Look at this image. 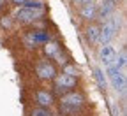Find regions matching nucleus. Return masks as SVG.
<instances>
[{
  "instance_id": "nucleus-5",
  "label": "nucleus",
  "mask_w": 127,
  "mask_h": 116,
  "mask_svg": "<svg viewBox=\"0 0 127 116\" xmlns=\"http://www.w3.org/2000/svg\"><path fill=\"white\" fill-rule=\"evenodd\" d=\"M55 77H57V90L62 92V93H65V90L74 88L76 83H78V79L74 76H67V74H64V72L60 76H55Z\"/></svg>"
},
{
  "instance_id": "nucleus-18",
  "label": "nucleus",
  "mask_w": 127,
  "mask_h": 116,
  "mask_svg": "<svg viewBox=\"0 0 127 116\" xmlns=\"http://www.w3.org/2000/svg\"><path fill=\"white\" fill-rule=\"evenodd\" d=\"M2 2H4V0H0V4H2Z\"/></svg>"
},
{
  "instance_id": "nucleus-8",
  "label": "nucleus",
  "mask_w": 127,
  "mask_h": 116,
  "mask_svg": "<svg viewBox=\"0 0 127 116\" xmlns=\"http://www.w3.org/2000/svg\"><path fill=\"white\" fill-rule=\"evenodd\" d=\"M83 102H85V98H83V95H79V93H64L60 104L69 106L72 109H78L79 106H83Z\"/></svg>"
},
{
  "instance_id": "nucleus-1",
  "label": "nucleus",
  "mask_w": 127,
  "mask_h": 116,
  "mask_svg": "<svg viewBox=\"0 0 127 116\" xmlns=\"http://www.w3.org/2000/svg\"><path fill=\"white\" fill-rule=\"evenodd\" d=\"M120 25H122V21H120V16L115 12V14H111L109 18L102 23V26H101V34H99V44L102 46V44H109L111 41L115 39V35L118 34V30H120Z\"/></svg>"
},
{
  "instance_id": "nucleus-16",
  "label": "nucleus",
  "mask_w": 127,
  "mask_h": 116,
  "mask_svg": "<svg viewBox=\"0 0 127 116\" xmlns=\"http://www.w3.org/2000/svg\"><path fill=\"white\" fill-rule=\"evenodd\" d=\"M12 2H14L16 5H23L25 2H28V0H12Z\"/></svg>"
},
{
  "instance_id": "nucleus-7",
  "label": "nucleus",
  "mask_w": 127,
  "mask_h": 116,
  "mask_svg": "<svg viewBox=\"0 0 127 116\" xmlns=\"http://www.w3.org/2000/svg\"><path fill=\"white\" fill-rule=\"evenodd\" d=\"M79 14H81L83 20L94 21L95 18H97V5H95L92 0H87V2H83L81 9H79Z\"/></svg>"
},
{
  "instance_id": "nucleus-12",
  "label": "nucleus",
  "mask_w": 127,
  "mask_h": 116,
  "mask_svg": "<svg viewBox=\"0 0 127 116\" xmlns=\"http://www.w3.org/2000/svg\"><path fill=\"white\" fill-rule=\"evenodd\" d=\"M94 77H95V81H97V85H99L102 90H106V86H108V81H106L104 70H101L99 67H94Z\"/></svg>"
},
{
  "instance_id": "nucleus-17",
  "label": "nucleus",
  "mask_w": 127,
  "mask_h": 116,
  "mask_svg": "<svg viewBox=\"0 0 127 116\" xmlns=\"http://www.w3.org/2000/svg\"><path fill=\"white\" fill-rule=\"evenodd\" d=\"M72 2H74V4H83L85 0H72Z\"/></svg>"
},
{
  "instance_id": "nucleus-14",
  "label": "nucleus",
  "mask_w": 127,
  "mask_h": 116,
  "mask_svg": "<svg viewBox=\"0 0 127 116\" xmlns=\"http://www.w3.org/2000/svg\"><path fill=\"white\" fill-rule=\"evenodd\" d=\"M23 7H30V9H39V11H42V9H44V4L41 2V0H28V2L23 4Z\"/></svg>"
},
{
  "instance_id": "nucleus-13",
  "label": "nucleus",
  "mask_w": 127,
  "mask_h": 116,
  "mask_svg": "<svg viewBox=\"0 0 127 116\" xmlns=\"http://www.w3.org/2000/svg\"><path fill=\"white\" fill-rule=\"evenodd\" d=\"M30 114L32 116H53V113L50 111V107H34V109H32L30 111Z\"/></svg>"
},
{
  "instance_id": "nucleus-11",
  "label": "nucleus",
  "mask_w": 127,
  "mask_h": 116,
  "mask_svg": "<svg viewBox=\"0 0 127 116\" xmlns=\"http://www.w3.org/2000/svg\"><path fill=\"white\" fill-rule=\"evenodd\" d=\"M35 102L41 106V107H50V106H53V102H55V98H53V95L50 93V92H37L35 93Z\"/></svg>"
},
{
  "instance_id": "nucleus-3",
  "label": "nucleus",
  "mask_w": 127,
  "mask_h": 116,
  "mask_svg": "<svg viewBox=\"0 0 127 116\" xmlns=\"http://www.w3.org/2000/svg\"><path fill=\"white\" fill-rule=\"evenodd\" d=\"M42 16V11L39 9H30V7H20L16 11L14 18L21 21V23H32V21H37L39 18Z\"/></svg>"
},
{
  "instance_id": "nucleus-19",
  "label": "nucleus",
  "mask_w": 127,
  "mask_h": 116,
  "mask_svg": "<svg viewBox=\"0 0 127 116\" xmlns=\"http://www.w3.org/2000/svg\"><path fill=\"white\" fill-rule=\"evenodd\" d=\"M113 2H118V0H113Z\"/></svg>"
},
{
  "instance_id": "nucleus-15",
  "label": "nucleus",
  "mask_w": 127,
  "mask_h": 116,
  "mask_svg": "<svg viewBox=\"0 0 127 116\" xmlns=\"http://www.w3.org/2000/svg\"><path fill=\"white\" fill-rule=\"evenodd\" d=\"M64 74L78 77V67H74V65H65V67H64Z\"/></svg>"
},
{
  "instance_id": "nucleus-9",
  "label": "nucleus",
  "mask_w": 127,
  "mask_h": 116,
  "mask_svg": "<svg viewBox=\"0 0 127 116\" xmlns=\"http://www.w3.org/2000/svg\"><path fill=\"white\" fill-rule=\"evenodd\" d=\"M44 53H46L48 58H53V60H58V62H65V56L62 55L60 46L57 42H46L44 44Z\"/></svg>"
},
{
  "instance_id": "nucleus-10",
  "label": "nucleus",
  "mask_w": 127,
  "mask_h": 116,
  "mask_svg": "<svg viewBox=\"0 0 127 116\" xmlns=\"http://www.w3.org/2000/svg\"><path fill=\"white\" fill-rule=\"evenodd\" d=\"M99 34H101V26L95 23H88L85 28V39L88 44H99Z\"/></svg>"
},
{
  "instance_id": "nucleus-6",
  "label": "nucleus",
  "mask_w": 127,
  "mask_h": 116,
  "mask_svg": "<svg viewBox=\"0 0 127 116\" xmlns=\"http://www.w3.org/2000/svg\"><path fill=\"white\" fill-rule=\"evenodd\" d=\"M115 12H117V2H113V0H102L101 5L97 7V16L102 21H106L109 16L115 14Z\"/></svg>"
},
{
  "instance_id": "nucleus-2",
  "label": "nucleus",
  "mask_w": 127,
  "mask_h": 116,
  "mask_svg": "<svg viewBox=\"0 0 127 116\" xmlns=\"http://www.w3.org/2000/svg\"><path fill=\"white\" fill-rule=\"evenodd\" d=\"M106 74H108V79L111 81V85H113V88L120 93L125 92V76L122 70L118 69H113V67H106Z\"/></svg>"
},
{
  "instance_id": "nucleus-4",
  "label": "nucleus",
  "mask_w": 127,
  "mask_h": 116,
  "mask_svg": "<svg viewBox=\"0 0 127 116\" xmlns=\"http://www.w3.org/2000/svg\"><path fill=\"white\" fill-rule=\"evenodd\" d=\"M35 74H37L41 79H44V81L55 79V76H57V67H55L51 62L42 60V62H39V63L35 65Z\"/></svg>"
}]
</instances>
